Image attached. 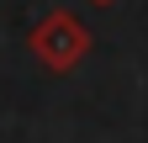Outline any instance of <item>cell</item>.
Returning a JSON list of instances; mask_svg holds the SVG:
<instances>
[{"label":"cell","mask_w":148,"mask_h":143,"mask_svg":"<svg viewBox=\"0 0 148 143\" xmlns=\"http://www.w3.org/2000/svg\"><path fill=\"white\" fill-rule=\"evenodd\" d=\"M90 6H116V0H90Z\"/></svg>","instance_id":"7a4b0ae2"},{"label":"cell","mask_w":148,"mask_h":143,"mask_svg":"<svg viewBox=\"0 0 148 143\" xmlns=\"http://www.w3.org/2000/svg\"><path fill=\"white\" fill-rule=\"evenodd\" d=\"M27 48H32V58L42 64L48 74H69V69L90 53V27L74 11H48L42 21L27 32Z\"/></svg>","instance_id":"6da1fadb"}]
</instances>
